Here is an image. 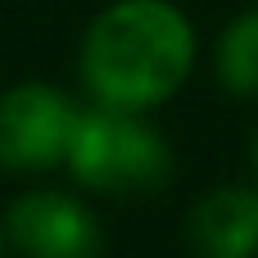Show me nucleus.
I'll return each instance as SVG.
<instances>
[{"mask_svg": "<svg viewBox=\"0 0 258 258\" xmlns=\"http://www.w3.org/2000/svg\"><path fill=\"white\" fill-rule=\"evenodd\" d=\"M195 63V32L168 0L109 5L82 45L86 86L113 109L163 104Z\"/></svg>", "mask_w": 258, "mask_h": 258, "instance_id": "obj_1", "label": "nucleus"}, {"mask_svg": "<svg viewBox=\"0 0 258 258\" xmlns=\"http://www.w3.org/2000/svg\"><path fill=\"white\" fill-rule=\"evenodd\" d=\"M68 163L86 186L109 195H150L172 177L168 145L150 127H141L127 109H113V104L104 113L77 118Z\"/></svg>", "mask_w": 258, "mask_h": 258, "instance_id": "obj_2", "label": "nucleus"}, {"mask_svg": "<svg viewBox=\"0 0 258 258\" xmlns=\"http://www.w3.org/2000/svg\"><path fill=\"white\" fill-rule=\"evenodd\" d=\"M73 104L41 86V82H27V86H14L0 95V168H54L59 159H68V145H73Z\"/></svg>", "mask_w": 258, "mask_h": 258, "instance_id": "obj_3", "label": "nucleus"}, {"mask_svg": "<svg viewBox=\"0 0 258 258\" xmlns=\"http://www.w3.org/2000/svg\"><path fill=\"white\" fill-rule=\"evenodd\" d=\"M9 240L23 258H95L100 254V227L95 218L54 190L27 195L9 209Z\"/></svg>", "mask_w": 258, "mask_h": 258, "instance_id": "obj_4", "label": "nucleus"}, {"mask_svg": "<svg viewBox=\"0 0 258 258\" xmlns=\"http://www.w3.org/2000/svg\"><path fill=\"white\" fill-rule=\"evenodd\" d=\"M258 249V195L218 190L190 218V258H254Z\"/></svg>", "mask_w": 258, "mask_h": 258, "instance_id": "obj_5", "label": "nucleus"}, {"mask_svg": "<svg viewBox=\"0 0 258 258\" xmlns=\"http://www.w3.org/2000/svg\"><path fill=\"white\" fill-rule=\"evenodd\" d=\"M218 73L236 95H258V14H245L227 27L218 45Z\"/></svg>", "mask_w": 258, "mask_h": 258, "instance_id": "obj_6", "label": "nucleus"}, {"mask_svg": "<svg viewBox=\"0 0 258 258\" xmlns=\"http://www.w3.org/2000/svg\"><path fill=\"white\" fill-rule=\"evenodd\" d=\"M0 258H5V231H0Z\"/></svg>", "mask_w": 258, "mask_h": 258, "instance_id": "obj_7", "label": "nucleus"}, {"mask_svg": "<svg viewBox=\"0 0 258 258\" xmlns=\"http://www.w3.org/2000/svg\"><path fill=\"white\" fill-rule=\"evenodd\" d=\"M254 154H258V145H254Z\"/></svg>", "mask_w": 258, "mask_h": 258, "instance_id": "obj_8", "label": "nucleus"}]
</instances>
